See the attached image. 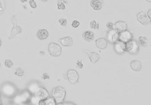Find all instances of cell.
<instances>
[{"label": "cell", "instance_id": "6da1fadb", "mask_svg": "<svg viewBox=\"0 0 151 105\" xmlns=\"http://www.w3.org/2000/svg\"><path fill=\"white\" fill-rule=\"evenodd\" d=\"M52 95V97H54L55 102H56V104H59L64 101V98H65L66 90L62 87H56L53 89Z\"/></svg>", "mask_w": 151, "mask_h": 105}, {"label": "cell", "instance_id": "7a4b0ae2", "mask_svg": "<svg viewBox=\"0 0 151 105\" xmlns=\"http://www.w3.org/2000/svg\"><path fill=\"white\" fill-rule=\"evenodd\" d=\"M11 21H12V23L14 24V27L13 28H12V33H11V35L9 37L10 40L13 39L14 37H15V36L17 35V34L21 33V32H22V28L17 25V19L15 16H12V19H11Z\"/></svg>", "mask_w": 151, "mask_h": 105}, {"label": "cell", "instance_id": "3957f363", "mask_svg": "<svg viewBox=\"0 0 151 105\" xmlns=\"http://www.w3.org/2000/svg\"><path fill=\"white\" fill-rule=\"evenodd\" d=\"M48 50L50 55L52 57H59L62 53V48L59 45L55 42H51L48 47Z\"/></svg>", "mask_w": 151, "mask_h": 105}, {"label": "cell", "instance_id": "277c9868", "mask_svg": "<svg viewBox=\"0 0 151 105\" xmlns=\"http://www.w3.org/2000/svg\"><path fill=\"white\" fill-rule=\"evenodd\" d=\"M126 52H128L131 54H136L138 52V45L135 40H131L125 43Z\"/></svg>", "mask_w": 151, "mask_h": 105}, {"label": "cell", "instance_id": "5b68a950", "mask_svg": "<svg viewBox=\"0 0 151 105\" xmlns=\"http://www.w3.org/2000/svg\"><path fill=\"white\" fill-rule=\"evenodd\" d=\"M67 78L71 84H75L78 82L79 78V75L78 72L76 70L71 69L67 72Z\"/></svg>", "mask_w": 151, "mask_h": 105}, {"label": "cell", "instance_id": "8992f818", "mask_svg": "<svg viewBox=\"0 0 151 105\" xmlns=\"http://www.w3.org/2000/svg\"><path fill=\"white\" fill-rule=\"evenodd\" d=\"M133 38V35L128 30H124L121 32H119V40L120 41L124 42H127L131 40Z\"/></svg>", "mask_w": 151, "mask_h": 105}, {"label": "cell", "instance_id": "52a82bcc", "mask_svg": "<svg viewBox=\"0 0 151 105\" xmlns=\"http://www.w3.org/2000/svg\"><path fill=\"white\" fill-rule=\"evenodd\" d=\"M48 95H49V94H48L47 91L43 88H38V89L35 92V96L37 99H39L40 100L47 99Z\"/></svg>", "mask_w": 151, "mask_h": 105}, {"label": "cell", "instance_id": "ba28073f", "mask_svg": "<svg viewBox=\"0 0 151 105\" xmlns=\"http://www.w3.org/2000/svg\"><path fill=\"white\" fill-rule=\"evenodd\" d=\"M137 19L141 24L145 25H148L150 23V19H149L148 16L144 12H140L137 14Z\"/></svg>", "mask_w": 151, "mask_h": 105}, {"label": "cell", "instance_id": "9c48e42d", "mask_svg": "<svg viewBox=\"0 0 151 105\" xmlns=\"http://www.w3.org/2000/svg\"><path fill=\"white\" fill-rule=\"evenodd\" d=\"M117 32H121L122 31L127 30V23L124 21H117L114 24V29Z\"/></svg>", "mask_w": 151, "mask_h": 105}, {"label": "cell", "instance_id": "30bf717a", "mask_svg": "<svg viewBox=\"0 0 151 105\" xmlns=\"http://www.w3.org/2000/svg\"><path fill=\"white\" fill-rule=\"evenodd\" d=\"M114 49L115 51L117 53H123V52H126V45L125 42L122 41H117L115 42L114 45Z\"/></svg>", "mask_w": 151, "mask_h": 105}, {"label": "cell", "instance_id": "8fae6325", "mask_svg": "<svg viewBox=\"0 0 151 105\" xmlns=\"http://www.w3.org/2000/svg\"><path fill=\"white\" fill-rule=\"evenodd\" d=\"M104 4L103 0H91V5L94 10L99 11L102 8Z\"/></svg>", "mask_w": 151, "mask_h": 105}, {"label": "cell", "instance_id": "7c38bea8", "mask_svg": "<svg viewBox=\"0 0 151 105\" xmlns=\"http://www.w3.org/2000/svg\"><path fill=\"white\" fill-rule=\"evenodd\" d=\"M108 39L111 42L115 43L117 42L119 40V32L115 30H111V31H109L108 33Z\"/></svg>", "mask_w": 151, "mask_h": 105}, {"label": "cell", "instance_id": "4fadbf2b", "mask_svg": "<svg viewBox=\"0 0 151 105\" xmlns=\"http://www.w3.org/2000/svg\"><path fill=\"white\" fill-rule=\"evenodd\" d=\"M96 47L100 50H104L107 47V42L105 38H99L95 41Z\"/></svg>", "mask_w": 151, "mask_h": 105}, {"label": "cell", "instance_id": "5bb4252c", "mask_svg": "<svg viewBox=\"0 0 151 105\" xmlns=\"http://www.w3.org/2000/svg\"><path fill=\"white\" fill-rule=\"evenodd\" d=\"M59 42L63 46L65 47H70L73 45V39L70 36H67V37L59 39Z\"/></svg>", "mask_w": 151, "mask_h": 105}, {"label": "cell", "instance_id": "9a60e30c", "mask_svg": "<svg viewBox=\"0 0 151 105\" xmlns=\"http://www.w3.org/2000/svg\"><path fill=\"white\" fill-rule=\"evenodd\" d=\"M48 36H49V32L45 29H42V30H40L37 31V37L40 40L47 39L48 37Z\"/></svg>", "mask_w": 151, "mask_h": 105}, {"label": "cell", "instance_id": "2e32d148", "mask_svg": "<svg viewBox=\"0 0 151 105\" xmlns=\"http://www.w3.org/2000/svg\"><path fill=\"white\" fill-rule=\"evenodd\" d=\"M84 52L88 53L90 60H91V62L93 63V64H94V63H96L97 61L100 59V55H99L98 53H96V52H90L86 51V50H84Z\"/></svg>", "mask_w": 151, "mask_h": 105}, {"label": "cell", "instance_id": "e0dca14e", "mask_svg": "<svg viewBox=\"0 0 151 105\" xmlns=\"http://www.w3.org/2000/svg\"><path fill=\"white\" fill-rule=\"evenodd\" d=\"M131 68H132L133 70L134 71H139V70H141L142 66H141V63L139 61L137 60H134L131 62L130 64Z\"/></svg>", "mask_w": 151, "mask_h": 105}, {"label": "cell", "instance_id": "ac0fdd59", "mask_svg": "<svg viewBox=\"0 0 151 105\" xmlns=\"http://www.w3.org/2000/svg\"><path fill=\"white\" fill-rule=\"evenodd\" d=\"M83 37L86 42H91L94 39V33L92 31H85L83 34Z\"/></svg>", "mask_w": 151, "mask_h": 105}, {"label": "cell", "instance_id": "d6986e66", "mask_svg": "<svg viewBox=\"0 0 151 105\" xmlns=\"http://www.w3.org/2000/svg\"><path fill=\"white\" fill-rule=\"evenodd\" d=\"M3 92L6 95H12L14 92V89L10 85H5L3 87Z\"/></svg>", "mask_w": 151, "mask_h": 105}, {"label": "cell", "instance_id": "ffe728a7", "mask_svg": "<svg viewBox=\"0 0 151 105\" xmlns=\"http://www.w3.org/2000/svg\"><path fill=\"white\" fill-rule=\"evenodd\" d=\"M66 1H64V0H59V1H57V8L59 10H64L66 9L65 4Z\"/></svg>", "mask_w": 151, "mask_h": 105}, {"label": "cell", "instance_id": "44dd1931", "mask_svg": "<svg viewBox=\"0 0 151 105\" xmlns=\"http://www.w3.org/2000/svg\"><path fill=\"white\" fill-rule=\"evenodd\" d=\"M138 43L141 47L146 46V37H139L138 38Z\"/></svg>", "mask_w": 151, "mask_h": 105}, {"label": "cell", "instance_id": "7402d4cb", "mask_svg": "<svg viewBox=\"0 0 151 105\" xmlns=\"http://www.w3.org/2000/svg\"><path fill=\"white\" fill-rule=\"evenodd\" d=\"M45 105H55L56 104V102H55L54 97H51V98L46 99V100H45Z\"/></svg>", "mask_w": 151, "mask_h": 105}, {"label": "cell", "instance_id": "603a6c76", "mask_svg": "<svg viewBox=\"0 0 151 105\" xmlns=\"http://www.w3.org/2000/svg\"><path fill=\"white\" fill-rule=\"evenodd\" d=\"M15 74L18 76H24V70H23L22 68H21V67H19V68H18L17 70H16L15 71Z\"/></svg>", "mask_w": 151, "mask_h": 105}, {"label": "cell", "instance_id": "cb8c5ba5", "mask_svg": "<svg viewBox=\"0 0 151 105\" xmlns=\"http://www.w3.org/2000/svg\"><path fill=\"white\" fill-rule=\"evenodd\" d=\"M5 10V2L4 0H0V15L4 12Z\"/></svg>", "mask_w": 151, "mask_h": 105}, {"label": "cell", "instance_id": "d4e9b609", "mask_svg": "<svg viewBox=\"0 0 151 105\" xmlns=\"http://www.w3.org/2000/svg\"><path fill=\"white\" fill-rule=\"evenodd\" d=\"M4 64L7 68H12V67L13 66L14 63L12 62V61H11L10 59H6L4 61Z\"/></svg>", "mask_w": 151, "mask_h": 105}, {"label": "cell", "instance_id": "484cf974", "mask_svg": "<svg viewBox=\"0 0 151 105\" xmlns=\"http://www.w3.org/2000/svg\"><path fill=\"white\" fill-rule=\"evenodd\" d=\"M90 26H91V28L93 29H98L99 28V24L95 21H91Z\"/></svg>", "mask_w": 151, "mask_h": 105}, {"label": "cell", "instance_id": "4316f807", "mask_svg": "<svg viewBox=\"0 0 151 105\" xmlns=\"http://www.w3.org/2000/svg\"><path fill=\"white\" fill-rule=\"evenodd\" d=\"M59 23L62 26H66L67 25V20L65 19H59Z\"/></svg>", "mask_w": 151, "mask_h": 105}, {"label": "cell", "instance_id": "83f0119b", "mask_svg": "<svg viewBox=\"0 0 151 105\" xmlns=\"http://www.w3.org/2000/svg\"><path fill=\"white\" fill-rule=\"evenodd\" d=\"M79 25H80V23H79V21H76V20L73 21L72 23H71V26H72L73 28H78V27L79 26Z\"/></svg>", "mask_w": 151, "mask_h": 105}, {"label": "cell", "instance_id": "f1b7e54d", "mask_svg": "<svg viewBox=\"0 0 151 105\" xmlns=\"http://www.w3.org/2000/svg\"><path fill=\"white\" fill-rule=\"evenodd\" d=\"M29 4L30 7H32L33 9H36L37 8V4L35 3V1L34 0H30L29 1Z\"/></svg>", "mask_w": 151, "mask_h": 105}, {"label": "cell", "instance_id": "f546056e", "mask_svg": "<svg viewBox=\"0 0 151 105\" xmlns=\"http://www.w3.org/2000/svg\"><path fill=\"white\" fill-rule=\"evenodd\" d=\"M107 27L109 29H110V30H114V25L113 24V23H112V22L107 23Z\"/></svg>", "mask_w": 151, "mask_h": 105}, {"label": "cell", "instance_id": "4dcf8cb0", "mask_svg": "<svg viewBox=\"0 0 151 105\" xmlns=\"http://www.w3.org/2000/svg\"><path fill=\"white\" fill-rule=\"evenodd\" d=\"M42 78L43 80H47V79H50V76L48 75V73H45L42 76Z\"/></svg>", "mask_w": 151, "mask_h": 105}, {"label": "cell", "instance_id": "1f68e13d", "mask_svg": "<svg viewBox=\"0 0 151 105\" xmlns=\"http://www.w3.org/2000/svg\"><path fill=\"white\" fill-rule=\"evenodd\" d=\"M147 15L148 16V17H149V19H150V23H151V9H150L148 12V14H147Z\"/></svg>", "mask_w": 151, "mask_h": 105}, {"label": "cell", "instance_id": "d6a6232c", "mask_svg": "<svg viewBox=\"0 0 151 105\" xmlns=\"http://www.w3.org/2000/svg\"><path fill=\"white\" fill-rule=\"evenodd\" d=\"M20 1H21L22 3H24V2H26V1H28V0H20Z\"/></svg>", "mask_w": 151, "mask_h": 105}, {"label": "cell", "instance_id": "836d02e7", "mask_svg": "<svg viewBox=\"0 0 151 105\" xmlns=\"http://www.w3.org/2000/svg\"><path fill=\"white\" fill-rule=\"evenodd\" d=\"M147 1H148V2H151V0H146Z\"/></svg>", "mask_w": 151, "mask_h": 105}, {"label": "cell", "instance_id": "e575fe53", "mask_svg": "<svg viewBox=\"0 0 151 105\" xmlns=\"http://www.w3.org/2000/svg\"><path fill=\"white\" fill-rule=\"evenodd\" d=\"M1 40H0V47H1Z\"/></svg>", "mask_w": 151, "mask_h": 105}, {"label": "cell", "instance_id": "d590c367", "mask_svg": "<svg viewBox=\"0 0 151 105\" xmlns=\"http://www.w3.org/2000/svg\"><path fill=\"white\" fill-rule=\"evenodd\" d=\"M41 1H47V0H41Z\"/></svg>", "mask_w": 151, "mask_h": 105}, {"label": "cell", "instance_id": "8d00e7d4", "mask_svg": "<svg viewBox=\"0 0 151 105\" xmlns=\"http://www.w3.org/2000/svg\"><path fill=\"white\" fill-rule=\"evenodd\" d=\"M0 104H1V102H0Z\"/></svg>", "mask_w": 151, "mask_h": 105}, {"label": "cell", "instance_id": "74e56055", "mask_svg": "<svg viewBox=\"0 0 151 105\" xmlns=\"http://www.w3.org/2000/svg\"><path fill=\"white\" fill-rule=\"evenodd\" d=\"M0 66H1V63H0Z\"/></svg>", "mask_w": 151, "mask_h": 105}]
</instances>
